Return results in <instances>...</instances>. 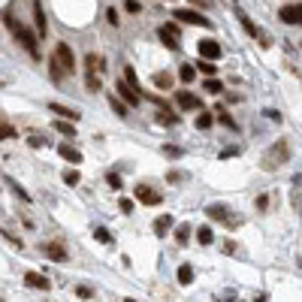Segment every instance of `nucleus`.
Masks as SVG:
<instances>
[{"mask_svg": "<svg viewBox=\"0 0 302 302\" xmlns=\"http://www.w3.org/2000/svg\"><path fill=\"white\" fill-rule=\"evenodd\" d=\"M42 251H46V257H48V260H54V263H64V260H66V248H64L60 242H48Z\"/></svg>", "mask_w": 302, "mask_h": 302, "instance_id": "nucleus-12", "label": "nucleus"}, {"mask_svg": "<svg viewBox=\"0 0 302 302\" xmlns=\"http://www.w3.org/2000/svg\"><path fill=\"white\" fill-rule=\"evenodd\" d=\"M58 154H60L64 160H70V164H82V151H79V148H72V145H66V142L58 145Z\"/></svg>", "mask_w": 302, "mask_h": 302, "instance_id": "nucleus-11", "label": "nucleus"}, {"mask_svg": "<svg viewBox=\"0 0 302 302\" xmlns=\"http://www.w3.org/2000/svg\"><path fill=\"white\" fill-rule=\"evenodd\" d=\"M254 206H257V212H263V208L269 206V196H257V200H254Z\"/></svg>", "mask_w": 302, "mask_h": 302, "instance_id": "nucleus-43", "label": "nucleus"}, {"mask_svg": "<svg viewBox=\"0 0 302 302\" xmlns=\"http://www.w3.org/2000/svg\"><path fill=\"white\" fill-rule=\"evenodd\" d=\"M151 82H154V88H160V91H170V88H172V76L164 70V72H154V76H151Z\"/></svg>", "mask_w": 302, "mask_h": 302, "instance_id": "nucleus-18", "label": "nucleus"}, {"mask_svg": "<svg viewBox=\"0 0 302 302\" xmlns=\"http://www.w3.org/2000/svg\"><path fill=\"white\" fill-rule=\"evenodd\" d=\"M118 206H121V212H124V214H130V212H133V200H121Z\"/></svg>", "mask_w": 302, "mask_h": 302, "instance_id": "nucleus-44", "label": "nucleus"}, {"mask_svg": "<svg viewBox=\"0 0 302 302\" xmlns=\"http://www.w3.org/2000/svg\"><path fill=\"white\" fill-rule=\"evenodd\" d=\"M287 158H290V145H287V139H278V142L266 151V158H263V170H266V172H275Z\"/></svg>", "mask_w": 302, "mask_h": 302, "instance_id": "nucleus-3", "label": "nucleus"}, {"mask_svg": "<svg viewBox=\"0 0 302 302\" xmlns=\"http://www.w3.org/2000/svg\"><path fill=\"white\" fill-rule=\"evenodd\" d=\"M176 100H178V106H182V109H200V106H202V103H200V97H196V94H188V91H178V94H176Z\"/></svg>", "mask_w": 302, "mask_h": 302, "instance_id": "nucleus-15", "label": "nucleus"}, {"mask_svg": "<svg viewBox=\"0 0 302 302\" xmlns=\"http://www.w3.org/2000/svg\"><path fill=\"white\" fill-rule=\"evenodd\" d=\"M0 302H4V299H0Z\"/></svg>", "mask_w": 302, "mask_h": 302, "instance_id": "nucleus-49", "label": "nucleus"}, {"mask_svg": "<svg viewBox=\"0 0 302 302\" xmlns=\"http://www.w3.org/2000/svg\"><path fill=\"white\" fill-rule=\"evenodd\" d=\"M64 182H66V184H79V182H82L79 170H64Z\"/></svg>", "mask_w": 302, "mask_h": 302, "instance_id": "nucleus-34", "label": "nucleus"}, {"mask_svg": "<svg viewBox=\"0 0 302 302\" xmlns=\"http://www.w3.org/2000/svg\"><path fill=\"white\" fill-rule=\"evenodd\" d=\"M182 178H184V176H182L178 170H172V172H170V182H172V184H176V182H182Z\"/></svg>", "mask_w": 302, "mask_h": 302, "instance_id": "nucleus-46", "label": "nucleus"}, {"mask_svg": "<svg viewBox=\"0 0 302 302\" xmlns=\"http://www.w3.org/2000/svg\"><path fill=\"white\" fill-rule=\"evenodd\" d=\"M194 124H196V130H208V127L214 124V115H212V112H200Z\"/></svg>", "mask_w": 302, "mask_h": 302, "instance_id": "nucleus-24", "label": "nucleus"}, {"mask_svg": "<svg viewBox=\"0 0 302 302\" xmlns=\"http://www.w3.org/2000/svg\"><path fill=\"white\" fill-rule=\"evenodd\" d=\"M196 48H200V58H202V60H212V64H214V60L220 58V46H218L214 40H200Z\"/></svg>", "mask_w": 302, "mask_h": 302, "instance_id": "nucleus-9", "label": "nucleus"}, {"mask_svg": "<svg viewBox=\"0 0 302 302\" xmlns=\"http://www.w3.org/2000/svg\"><path fill=\"white\" fill-rule=\"evenodd\" d=\"M176 275H178V284H184V287H188V284L194 281V266H190V263H182Z\"/></svg>", "mask_w": 302, "mask_h": 302, "instance_id": "nucleus-21", "label": "nucleus"}, {"mask_svg": "<svg viewBox=\"0 0 302 302\" xmlns=\"http://www.w3.org/2000/svg\"><path fill=\"white\" fill-rule=\"evenodd\" d=\"M109 106L115 109V115H118V118H127V106H124V100H121V97H115V94H112V97H109Z\"/></svg>", "mask_w": 302, "mask_h": 302, "instance_id": "nucleus-27", "label": "nucleus"}, {"mask_svg": "<svg viewBox=\"0 0 302 302\" xmlns=\"http://www.w3.org/2000/svg\"><path fill=\"white\" fill-rule=\"evenodd\" d=\"M158 36H160V42H164V46H166L170 52H178V46H182V40H178L176 34H170V30H164V28H160V30H158Z\"/></svg>", "mask_w": 302, "mask_h": 302, "instance_id": "nucleus-17", "label": "nucleus"}, {"mask_svg": "<svg viewBox=\"0 0 302 302\" xmlns=\"http://www.w3.org/2000/svg\"><path fill=\"white\" fill-rule=\"evenodd\" d=\"M136 200H139L142 206H160V202H164L160 190H154V188H148V184H139V188H136Z\"/></svg>", "mask_w": 302, "mask_h": 302, "instance_id": "nucleus-6", "label": "nucleus"}, {"mask_svg": "<svg viewBox=\"0 0 302 302\" xmlns=\"http://www.w3.org/2000/svg\"><path fill=\"white\" fill-rule=\"evenodd\" d=\"M239 22H242V28L248 30V36H254V40H266V36L260 34V28H257V24H254V22L245 16V12H239Z\"/></svg>", "mask_w": 302, "mask_h": 302, "instance_id": "nucleus-19", "label": "nucleus"}, {"mask_svg": "<svg viewBox=\"0 0 302 302\" xmlns=\"http://www.w3.org/2000/svg\"><path fill=\"white\" fill-rule=\"evenodd\" d=\"M85 82H88V91H100V76L97 72H88Z\"/></svg>", "mask_w": 302, "mask_h": 302, "instance_id": "nucleus-35", "label": "nucleus"}, {"mask_svg": "<svg viewBox=\"0 0 302 302\" xmlns=\"http://www.w3.org/2000/svg\"><path fill=\"white\" fill-rule=\"evenodd\" d=\"M190 224H178L176 226V245H188V239H190Z\"/></svg>", "mask_w": 302, "mask_h": 302, "instance_id": "nucleus-23", "label": "nucleus"}, {"mask_svg": "<svg viewBox=\"0 0 302 302\" xmlns=\"http://www.w3.org/2000/svg\"><path fill=\"white\" fill-rule=\"evenodd\" d=\"M124 82H127L130 88L142 91V85H139V76H136V70H133V66H124Z\"/></svg>", "mask_w": 302, "mask_h": 302, "instance_id": "nucleus-26", "label": "nucleus"}, {"mask_svg": "<svg viewBox=\"0 0 302 302\" xmlns=\"http://www.w3.org/2000/svg\"><path fill=\"white\" fill-rule=\"evenodd\" d=\"M106 182H109V188L121 190V176H118V172H106Z\"/></svg>", "mask_w": 302, "mask_h": 302, "instance_id": "nucleus-38", "label": "nucleus"}, {"mask_svg": "<svg viewBox=\"0 0 302 302\" xmlns=\"http://www.w3.org/2000/svg\"><path fill=\"white\" fill-rule=\"evenodd\" d=\"M76 296H79V299H94V287H76Z\"/></svg>", "mask_w": 302, "mask_h": 302, "instance_id": "nucleus-37", "label": "nucleus"}, {"mask_svg": "<svg viewBox=\"0 0 302 302\" xmlns=\"http://www.w3.org/2000/svg\"><path fill=\"white\" fill-rule=\"evenodd\" d=\"M296 184H302V176H296Z\"/></svg>", "mask_w": 302, "mask_h": 302, "instance_id": "nucleus-47", "label": "nucleus"}, {"mask_svg": "<svg viewBox=\"0 0 302 302\" xmlns=\"http://www.w3.org/2000/svg\"><path fill=\"white\" fill-rule=\"evenodd\" d=\"M6 24L12 28V36H16V42H22V48H24L30 58H40V52H36V34H34L30 28H24L22 22H16L12 16H6Z\"/></svg>", "mask_w": 302, "mask_h": 302, "instance_id": "nucleus-2", "label": "nucleus"}, {"mask_svg": "<svg viewBox=\"0 0 302 302\" xmlns=\"http://www.w3.org/2000/svg\"><path fill=\"white\" fill-rule=\"evenodd\" d=\"M24 284L34 287V290H48V287H52L48 278H46L42 272H24Z\"/></svg>", "mask_w": 302, "mask_h": 302, "instance_id": "nucleus-10", "label": "nucleus"}, {"mask_svg": "<svg viewBox=\"0 0 302 302\" xmlns=\"http://www.w3.org/2000/svg\"><path fill=\"white\" fill-rule=\"evenodd\" d=\"M28 145H30V148H42V145H46V139H42V136H36V133H30V136H28Z\"/></svg>", "mask_w": 302, "mask_h": 302, "instance_id": "nucleus-39", "label": "nucleus"}, {"mask_svg": "<svg viewBox=\"0 0 302 302\" xmlns=\"http://www.w3.org/2000/svg\"><path fill=\"white\" fill-rule=\"evenodd\" d=\"M164 154L166 158H184V148L182 145H164Z\"/></svg>", "mask_w": 302, "mask_h": 302, "instance_id": "nucleus-32", "label": "nucleus"}, {"mask_svg": "<svg viewBox=\"0 0 302 302\" xmlns=\"http://www.w3.org/2000/svg\"><path fill=\"white\" fill-rule=\"evenodd\" d=\"M124 302H136V299H124Z\"/></svg>", "mask_w": 302, "mask_h": 302, "instance_id": "nucleus-48", "label": "nucleus"}, {"mask_svg": "<svg viewBox=\"0 0 302 302\" xmlns=\"http://www.w3.org/2000/svg\"><path fill=\"white\" fill-rule=\"evenodd\" d=\"M236 154H239V148H224V151H220L224 160H226V158H236Z\"/></svg>", "mask_w": 302, "mask_h": 302, "instance_id": "nucleus-45", "label": "nucleus"}, {"mask_svg": "<svg viewBox=\"0 0 302 302\" xmlns=\"http://www.w3.org/2000/svg\"><path fill=\"white\" fill-rule=\"evenodd\" d=\"M212 239H214L212 226H200V230H196V242H200V245H212Z\"/></svg>", "mask_w": 302, "mask_h": 302, "instance_id": "nucleus-29", "label": "nucleus"}, {"mask_svg": "<svg viewBox=\"0 0 302 302\" xmlns=\"http://www.w3.org/2000/svg\"><path fill=\"white\" fill-rule=\"evenodd\" d=\"M172 18H178L182 24H194V28H212V22H208L202 12H194V10H188V6H184V10H176Z\"/></svg>", "mask_w": 302, "mask_h": 302, "instance_id": "nucleus-5", "label": "nucleus"}, {"mask_svg": "<svg viewBox=\"0 0 302 302\" xmlns=\"http://www.w3.org/2000/svg\"><path fill=\"white\" fill-rule=\"evenodd\" d=\"M106 18H109V24H115V28H118V22H121V18H118V10H115V6H112V10H106Z\"/></svg>", "mask_w": 302, "mask_h": 302, "instance_id": "nucleus-40", "label": "nucleus"}, {"mask_svg": "<svg viewBox=\"0 0 302 302\" xmlns=\"http://www.w3.org/2000/svg\"><path fill=\"white\" fill-rule=\"evenodd\" d=\"M206 218H208V220H220V224H226L230 230H236V226L242 224L239 218L230 214V208H226L224 202H212V206H206Z\"/></svg>", "mask_w": 302, "mask_h": 302, "instance_id": "nucleus-4", "label": "nucleus"}, {"mask_svg": "<svg viewBox=\"0 0 302 302\" xmlns=\"http://www.w3.org/2000/svg\"><path fill=\"white\" fill-rule=\"evenodd\" d=\"M194 76H196V66H194V64H182V66H178V79H182L184 85L194 82Z\"/></svg>", "mask_w": 302, "mask_h": 302, "instance_id": "nucleus-22", "label": "nucleus"}, {"mask_svg": "<svg viewBox=\"0 0 302 302\" xmlns=\"http://www.w3.org/2000/svg\"><path fill=\"white\" fill-rule=\"evenodd\" d=\"M54 130H58V133H64V136H70V139L76 136V127H72V121H64V118H58V121H54Z\"/></svg>", "mask_w": 302, "mask_h": 302, "instance_id": "nucleus-25", "label": "nucleus"}, {"mask_svg": "<svg viewBox=\"0 0 302 302\" xmlns=\"http://www.w3.org/2000/svg\"><path fill=\"white\" fill-rule=\"evenodd\" d=\"M278 18H281L284 24H302V4H287V6H281Z\"/></svg>", "mask_w": 302, "mask_h": 302, "instance_id": "nucleus-8", "label": "nucleus"}, {"mask_svg": "<svg viewBox=\"0 0 302 302\" xmlns=\"http://www.w3.org/2000/svg\"><path fill=\"white\" fill-rule=\"evenodd\" d=\"M34 22H36V36H46V12L40 0H34Z\"/></svg>", "mask_w": 302, "mask_h": 302, "instance_id": "nucleus-16", "label": "nucleus"}, {"mask_svg": "<svg viewBox=\"0 0 302 302\" xmlns=\"http://www.w3.org/2000/svg\"><path fill=\"white\" fill-rule=\"evenodd\" d=\"M124 10H127V12H133V16H136V12H139V10H142V6H139V0H127V4H124Z\"/></svg>", "mask_w": 302, "mask_h": 302, "instance_id": "nucleus-42", "label": "nucleus"}, {"mask_svg": "<svg viewBox=\"0 0 302 302\" xmlns=\"http://www.w3.org/2000/svg\"><path fill=\"white\" fill-rule=\"evenodd\" d=\"M194 66H196V70H200V72H206V76H212V79H214V72H218V66H214V64H212V60H196V64H194Z\"/></svg>", "mask_w": 302, "mask_h": 302, "instance_id": "nucleus-30", "label": "nucleus"}, {"mask_svg": "<svg viewBox=\"0 0 302 302\" xmlns=\"http://www.w3.org/2000/svg\"><path fill=\"white\" fill-rule=\"evenodd\" d=\"M158 121H160V124H166V127H176V124H178V115H176L172 109H166V106H164V109H158Z\"/></svg>", "mask_w": 302, "mask_h": 302, "instance_id": "nucleus-20", "label": "nucleus"}, {"mask_svg": "<svg viewBox=\"0 0 302 302\" xmlns=\"http://www.w3.org/2000/svg\"><path fill=\"white\" fill-rule=\"evenodd\" d=\"M72 72H76L72 48H70L66 42H58V46H54V54H52V70H48L52 82H60L64 76H72Z\"/></svg>", "mask_w": 302, "mask_h": 302, "instance_id": "nucleus-1", "label": "nucleus"}, {"mask_svg": "<svg viewBox=\"0 0 302 302\" xmlns=\"http://www.w3.org/2000/svg\"><path fill=\"white\" fill-rule=\"evenodd\" d=\"M48 109H52L54 115H60L64 121H72V124H76V121H79V118H82V115H79V112H76V109H66V106H60V103H48Z\"/></svg>", "mask_w": 302, "mask_h": 302, "instance_id": "nucleus-14", "label": "nucleus"}, {"mask_svg": "<svg viewBox=\"0 0 302 302\" xmlns=\"http://www.w3.org/2000/svg\"><path fill=\"white\" fill-rule=\"evenodd\" d=\"M202 91H208V94H220V91H224V85H220L218 79H206V85H202Z\"/></svg>", "mask_w": 302, "mask_h": 302, "instance_id": "nucleus-33", "label": "nucleus"}, {"mask_svg": "<svg viewBox=\"0 0 302 302\" xmlns=\"http://www.w3.org/2000/svg\"><path fill=\"white\" fill-rule=\"evenodd\" d=\"M10 184H12V190H16V194H18L22 200H30V194H28V190H24V188H22L18 182H10Z\"/></svg>", "mask_w": 302, "mask_h": 302, "instance_id": "nucleus-41", "label": "nucleus"}, {"mask_svg": "<svg viewBox=\"0 0 302 302\" xmlns=\"http://www.w3.org/2000/svg\"><path fill=\"white\" fill-rule=\"evenodd\" d=\"M115 91H118V97H121L127 106H139V100H142V97H139V91H136V88H130L124 79H118V82H115Z\"/></svg>", "mask_w": 302, "mask_h": 302, "instance_id": "nucleus-7", "label": "nucleus"}, {"mask_svg": "<svg viewBox=\"0 0 302 302\" xmlns=\"http://www.w3.org/2000/svg\"><path fill=\"white\" fill-rule=\"evenodd\" d=\"M0 139H18V130L10 121H0Z\"/></svg>", "mask_w": 302, "mask_h": 302, "instance_id": "nucleus-28", "label": "nucleus"}, {"mask_svg": "<svg viewBox=\"0 0 302 302\" xmlns=\"http://www.w3.org/2000/svg\"><path fill=\"white\" fill-rule=\"evenodd\" d=\"M218 121H220V124H224V127H230V130H233V127H236V121H233V118H230V115H226V112H224V109H218Z\"/></svg>", "mask_w": 302, "mask_h": 302, "instance_id": "nucleus-36", "label": "nucleus"}, {"mask_svg": "<svg viewBox=\"0 0 302 302\" xmlns=\"http://www.w3.org/2000/svg\"><path fill=\"white\" fill-rule=\"evenodd\" d=\"M94 236H97V242H103V245H112V233L106 230V226H97V230H94Z\"/></svg>", "mask_w": 302, "mask_h": 302, "instance_id": "nucleus-31", "label": "nucleus"}, {"mask_svg": "<svg viewBox=\"0 0 302 302\" xmlns=\"http://www.w3.org/2000/svg\"><path fill=\"white\" fill-rule=\"evenodd\" d=\"M172 224H176V220H172V214H158L151 226H154V233H158V236H166V233L172 230Z\"/></svg>", "mask_w": 302, "mask_h": 302, "instance_id": "nucleus-13", "label": "nucleus"}]
</instances>
